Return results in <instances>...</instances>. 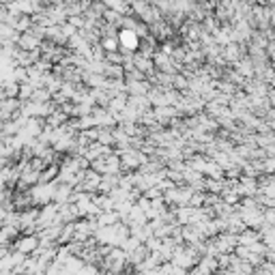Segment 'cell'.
I'll use <instances>...</instances> for the list:
<instances>
[{
	"label": "cell",
	"instance_id": "6da1fadb",
	"mask_svg": "<svg viewBox=\"0 0 275 275\" xmlns=\"http://www.w3.org/2000/svg\"><path fill=\"white\" fill-rule=\"evenodd\" d=\"M15 247L26 254V252H30V250H35V247H37V236H26L24 243H15Z\"/></svg>",
	"mask_w": 275,
	"mask_h": 275
},
{
	"label": "cell",
	"instance_id": "7a4b0ae2",
	"mask_svg": "<svg viewBox=\"0 0 275 275\" xmlns=\"http://www.w3.org/2000/svg\"><path fill=\"white\" fill-rule=\"evenodd\" d=\"M174 82H176V88H185V84H187V82H185V80H183V78H176Z\"/></svg>",
	"mask_w": 275,
	"mask_h": 275
}]
</instances>
